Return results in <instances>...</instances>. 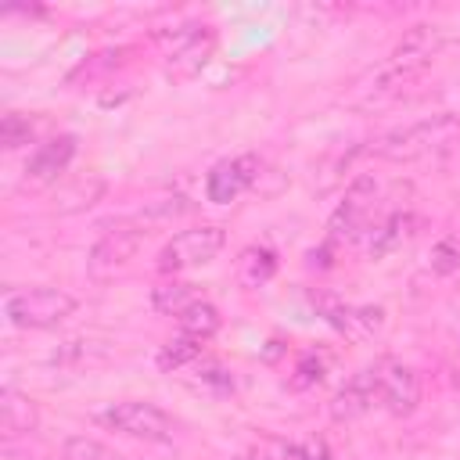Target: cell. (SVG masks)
I'll return each instance as SVG.
<instances>
[{"label":"cell","mask_w":460,"mask_h":460,"mask_svg":"<svg viewBox=\"0 0 460 460\" xmlns=\"http://www.w3.org/2000/svg\"><path fill=\"white\" fill-rule=\"evenodd\" d=\"M456 133H460V119L449 115V111H442V115L417 119V122H406L399 129L381 133L370 144V151L377 158H388V162H410V158H420V155H431V151L446 147Z\"/></svg>","instance_id":"2"},{"label":"cell","mask_w":460,"mask_h":460,"mask_svg":"<svg viewBox=\"0 0 460 460\" xmlns=\"http://www.w3.org/2000/svg\"><path fill=\"white\" fill-rule=\"evenodd\" d=\"M201 356V338H190V334H180V338H172L169 345H162V352H158V370H180V367H187V363H194Z\"/></svg>","instance_id":"20"},{"label":"cell","mask_w":460,"mask_h":460,"mask_svg":"<svg viewBox=\"0 0 460 460\" xmlns=\"http://www.w3.org/2000/svg\"><path fill=\"white\" fill-rule=\"evenodd\" d=\"M180 331L183 334H190V338H212L216 331H219V309L212 305V302H194L187 313H180Z\"/></svg>","instance_id":"18"},{"label":"cell","mask_w":460,"mask_h":460,"mask_svg":"<svg viewBox=\"0 0 460 460\" xmlns=\"http://www.w3.org/2000/svg\"><path fill=\"white\" fill-rule=\"evenodd\" d=\"M446 43H449V32L442 25H413L392 47V54L385 58V65L374 72L370 86H363L367 90V101H381V97L395 93L399 86H406L410 79H417Z\"/></svg>","instance_id":"1"},{"label":"cell","mask_w":460,"mask_h":460,"mask_svg":"<svg viewBox=\"0 0 460 460\" xmlns=\"http://www.w3.org/2000/svg\"><path fill=\"white\" fill-rule=\"evenodd\" d=\"M255 180H259V158L255 155H237V158H226V162L212 165V172L205 180V194L216 205H230Z\"/></svg>","instance_id":"10"},{"label":"cell","mask_w":460,"mask_h":460,"mask_svg":"<svg viewBox=\"0 0 460 460\" xmlns=\"http://www.w3.org/2000/svg\"><path fill=\"white\" fill-rule=\"evenodd\" d=\"M75 313V298L58 291V288H29V291H14L7 295L4 302V316L14 323V327H25V331H43V327H54L61 320H68Z\"/></svg>","instance_id":"3"},{"label":"cell","mask_w":460,"mask_h":460,"mask_svg":"<svg viewBox=\"0 0 460 460\" xmlns=\"http://www.w3.org/2000/svg\"><path fill=\"white\" fill-rule=\"evenodd\" d=\"M273 273H277V255L270 248L252 244V248L241 252V259H237V280H241V288H259Z\"/></svg>","instance_id":"14"},{"label":"cell","mask_w":460,"mask_h":460,"mask_svg":"<svg viewBox=\"0 0 460 460\" xmlns=\"http://www.w3.org/2000/svg\"><path fill=\"white\" fill-rule=\"evenodd\" d=\"M187 212H190V201L183 194H172V198H162V201H147L137 212V226H165V223H172Z\"/></svg>","instance_id":"17"},{"label":"cell","mask_w":460,"mask_h":460,"mask_svg":"<svg viewBox=\"0 0 460 460\" xmlns=\"http://www.w3.org/2000/svg\"><path fill=\"white\" fill-rule=\"evenodd\" d=\"M226 244V234L219 226H194V230H183L176 234L162 252H158V270L162 273H176V270H187V266H201V262H212Z\"/></svg>","instance_id":"5"},{"label":"cell","mask_w":460,"mask_h":460,"mask_svg":"<svg viewBox=\"0 0 460 460\" xmlns=\"http://www.w3.org/2000/svg\"><path fill=\"white\" fill-rule=\"evenodd\" d=\"M101 424H108L111 431H122L129 438H144V442H169L172 438V417L165 410H158L155 402H140V399H126L115 402L101 413Z\"/></svg>","instance_id":"4"},{"label":"cell","mask_w":460,"mask_h":460,"mask_svg":"<svg viewBox=\"0 0 460 460\" xmlns=\"http://www.w3.org/2000/svg\"><path fill=\"white\" fill-rule=\"evenodd\" d=\"M410 226H413V219L402 216V212H395V216H388L385 223H377V226L370 230V241H367L370 259H381V255H388L392 248H399V244L410 237Z\"/></svg>","instance_id":"15"},{"label":"cell","mask_w":460,"mask_h":460,"mask_svg":"<svg viewBox=\"0 0 460 460\" xmlns=\"http://www.w3.org/2000/svg\"><path fill=\"white\" fill-rule=\"evenodd\" d=\"M428 266H431V273H438V277L460 273V230H453V234H446V237H438V241L431 244Z\"/></svg>","instance_id":"21"},{"label":"cell","mask_w":460,"mask_h":460,"mask_svg":"<svg viewBox=\"0 0 460 460\" xmlns=\"http://www.w3.org/2000/svg\"><path fill=\"white\" fill-rule=\"evenodd\" d=\"M309 302H313V309L334 327V331H341V334H352V305H345L338 295H331V291H309Z\"/></svg>","instance_id":"19"},{"label":"cell","mask_w":460,"mask_h":460,"mask_svg":"<svg viewBox=\"0 0 460 460\" xmlns=\"http://www.w3.org/2000/svg\"><path fill=\"white\" fill-rule=\"evenodd\" d=\"M61 460H115V456H111V449H108L101 438L72 435V438H65V446H61Z\"/></svg>","instance_id":"22"},{"label":"cell","mask_w":460,"mask_h":460,"mask_svg":"<svg viewBox=\"0 0 460 460\" xmlns=\"http://www.w3.org/2000/svg\"><path fill=\"white\" fill-rule=\"evenodd\" d=\"M374 402H377V385H374V367H367V370H359L352 381H345V385L334 392V399H331V417H334V420H356V417H363Z\"/></svg>","instance_id":"12"},{"label":"cell","mask_w":460,"mask_h":460,"mask_svg":"<svg viewBox=\"0 0 460 460\" xmlns=\"http://www.w3.org/2000/svg\"><path fill=\"white\" fill-rule=\"evenodd\" d=\"M0 428H4V438H18V435H29L36 428V406L29 395L14 392V388H4L0 392Z\"/></svg>","instance_id":"13"},{"label":"cell","mask_w":460,"mask_h":460,"mask_svg":"<svg viewBox=\"0 0 460 460\" xmlns=\"http://www.w3.org/2000/svg\"><path fill=\"white\" fill-rule=\"evenodd\" d=\"M212 50H216V32L198 29V25L180 29V32L172 36L169 54H165V58H169L165 68H169L172 79H190V75H198V72L208 65Z\"/></svg>","instance_id":"9"},{"label":"cell","mask_w":460,"mask_h":460,"mask_svg":"<svg viewBox=\"0 0 460 460\" xmlns=\"http://www.w3.org/2000/svg\"><path fill=\"white\" fill-rule=\"evenodd\" d=\"M374 385H377V402H381L388 413H395V417L413 413L417 402H420V381H417V374H413L406 363H399V359H381V363H374Z\"/></svg>","instance_id":"7"},{"label":"cell","mask_w":460,"mask_h":460,"mask_svg":"<svg viewBox=\"0 0 460 460\" xmlns=\"http://www.w3.org/2000/svg\"><path fill=\"white\" fill-rule=\"evenodd\" d=\"M323 377V359H316V356H302L298 359V367H295V377H291V388H309V385H316Z\"/></svg>","instance_id":"24"},{"label":"cell","mask_w":460,"mask_h":460,"mask_svg":"<svg viewBox=\"0 0 460 460\" xmlns=\"http://www.w3.org/2000/svg\"><path fill=\"white\" fill-rule=\"evenodd\" d=\"M140 244H144V230H140V226H122V223H119L115 230H104V234L97 237V244L90 248V255H86V273H90L93 280L115 277L119 270H126V266L137 259Z\"/></svg>","instance_id":"6"},{"label":"cell","mask_w":460,"mask_h":460,"mask_svg":"<svg viewBox=\"0 0 460 460\" xmlns=\"http://www.w3.org/2000/svg\"><path fill=\"white\" fill-rule=\"evenodd\" d=\"M194 302H201V298H198V288L187 284V280H165V284H158V288L151 291V305H155L158 313H169V316L187 313Z\"/></svg>","instance_id":"16"},{"label":"cell","mask_w":460,"mask_h":460,"mask_svg":"<svg viewBox=\"0 0 460 460\" xmlns=\"http://www.w3.org/2000/svg\"><path fill=\"white\" fill-rule=\"evenodd\" d=\"M374 176H356L352 187L345 190V201L334 208L331 216V241H356L363 230H367V216L374 208Z\"/></svg>","instance_id":"8"},{"label":"cell","mask_w":460,"mask_h":460,"mask_svg":"<svg viewBox=\"0 0 460 460\" xmlns=\"http://www.w3.org/2000/svg\"><path fill=\"white\" fill-rule=\"evenodd\" d=\"M75 158V137L72 133H61V137H50L47 144H40L32 151V158L25 162V183L32 187H43V183H54L68 162Z\"/></svg>","instance_id":"11"},{"label":"cell","mask_w":460,"mask_h":460,"mask_svg":"<svg viewBox=\"0 0 460 460\" xmlns=\"http://www.w3.org/2000/svg\"><path fill=\"white\" fill-rule=\"evenodd\" d=\"M32 133H36V122H32L29 115L11 111V115H4V119H0V144H4L7 151H14V147L29 144V140H32Z\"/></svg>","instance_id":"23"}]
</instances>
